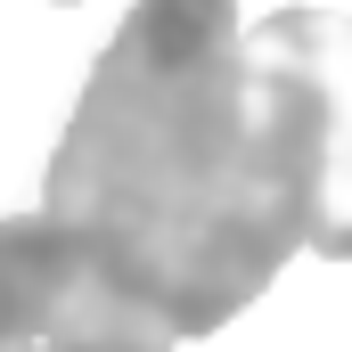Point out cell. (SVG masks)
Returning a JSON list of instances; mask_svg holds the SVG:
<instances>
[{
    "instance_id": "obj_3",
    "label": "cell",
    "mask_w": 352,
    "mask_h": 352,
    "mask_svg": "<svg viewBox=\"0 0 352 352\" xmlns=\"http://www.w3.org/2000/svg\"><path fill=\"white\" fill-rule=\"evenodd\" d=\"M0 352H173V328L50 213L0 221Z\"/></svg>"
},
{
    "instance_id": "obj_1",
    "label": "cell",
    "mask_w": 352,
    "mask_h": 352,
    "mask_svg": "<svg viewBox=\"0 0 352 352\" xmlns=\"http://www.w3.org/2000/svg\"><path fill=\"white\" fill-rule=\"evenodd\" d=\"M41 213L74 230L173 336L230 328L303 246L238 0H131L50 156Z\"/></svg>"
},
{
    "instance_id": "obj_2",
    "label": "cell",
    "mask_w": 352,
    "mask_h": 352,
    "mask_svg": "<svg viewBox=\"0 0 352 352\" xmlns=\"http://www.w3.org/2000/svg\"><path fill=\"white\" fill-rule=\"evenodd\" d=\"M246 74L270 123V156L295 197L303 246L352 254V16L278 8L238 33Z\"/></svg>"
}]
</instances>
